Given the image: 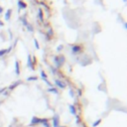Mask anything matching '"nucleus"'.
Returning a JSON list of instances; mask_svg holds the SVG:
<instances>
[{"label":"nucleus","instance_id":"nucleus-17","mask_svg":"<svg viewBox=\"0 0 127 127\" xmlns=\"http://www.w3.org/2000/svg\"><path fill=\"white\" fill-rule=\"evenodd\" d=\"M100 122H101V119H97L96 121H94V123H92V127H96V126H98V125L100 124Z\"/></svg>","mask_w":127,"mask_h":127},{"label":"nucleus","instance_id":"nucleus-20","mask_svg":"<svg viewBox=\"0 0 127 127\" xmlns=\"http://www.w3.org/2000/svg\"><path fill=\"white\" fill-rule=\"evenodd\" d=\"M34 44H35L36 49H40V46H39V43H38V41H37V40H34Z\"/></svg>","mask_w":127,"mask_h":127},{"label":"nucleus","instance_id":"nucleus-3","mask_svg":"<svg viewBox=\"0 0 127 127\" xmlns=\"http://www.w3.org/2000/svg\"><path fill=\"white\" fill-rule=\"evenodd\" d=\"M81 50H82V47L80 45H73V47H72V53L74 55H77V54H79V53L81 52Z\"/></svg>","mask_w":127,"mask_h":127},{"label":"nucleus","instance_id":"nucleus-11","mask_svg":"<svg viewBox=\"0 0 127 127\" xmlns=\"http://www.w3.org/2000/svg\"><path fill=\"white\" fill-rule=\"evenodd\" d=\"M18 8H19V10H21V9H25V8L27 7V4L25 3L24 1H22V0H19L18 1Z\"/></svg>","mask_w":127,"mask_h":127},{"label":"nucleus","instance_id":"nucleus-22","mask_svg":"<svg viewBox=\"0 0 127 127\" xmlns=\"http://www.w3.org/2000/svg\"><path fill=\"white\" fill-rule=\"evenodd\" d=\"M70 95H71V96H72V97H74V91H73V90H72V89H71V90H70Z\"/></svg>","mask_w":127,"mask_h":127},{"label":"nucleus","instance_id":"nucleus-16","mask_svg":"<svg viewBox=\"0 0 127 127\" xmlns=\"http://www.w3.org/2000/svg\"><path fill=\"white\" fill-rule=\"evenodd\" d=\"M21 83V81H18V82H14L13 84H12V86L11 87H9V89L10 90H12V89H14L16 87H18V84H20Z\"/></svg>","mask_w":127,"mask_h":127},{"label":"nucleus","instance_id":"nucleus-2","mask_svg":"<svg viewBox=\"0 0 127 127\" xmlns=\"http://www.w3.org/2000/svg\"><path fill=\"white\" fill-rule=\"evenodd\" d=\"M66 59L64 56H56L54 58V62H55V66L56 67H61L63 66V64L65 63Z\"/></svg>","mask_w":127,"mask_h":127},{"label":"nucleus","instance_id":"nucleus-7","mask_svg":"<svg viewBox=\"0 0 127 127\" xmlns=\"http://www.w3.org/2000/svg\"><path fill=\"white\" fill-rule=\"evenodd\" d=\"M41 77H42V79H43V80H44V81H45L47 84H49L50 87H52V83H51V82H50V81L47 80V74H45V72H44V71H41Z\"/></svg>","mask_w":127,"mask_h":127},{"label":"nucleus","instance_id":"nucleus-18","mask_svg":"<svg viewBox=\"0 0 127 127\" xmlns=\"http://www.w3.org/2000/svg\"><path fill=\"white\" fill-rule=\"evenodd\" d=\"M49 34H50V38L54 35V31H53V29L51 28V27L49 28V31H48V35H49Z\"/></svg>","mask_w":127,"mask_h":127},{"label":"nucleus","instance_id":"nucleus-26","mask_svg":"<svg viewBox=\"0 0 127 127\" xmlns=\"http://www.w3.org/2000/svg\"><path fill=\"white\" fill-rule=\"evenodd\" d=\"M62 127H66V126H62Z\"/></svg>","mask_w":127,"mask_h":127},{"label":"nucleus","instance_id":"nucleus-4","mask_svg":"<svg viewBox=\"0 0 127 127\" xmlns=\"http://www.w3.org/2000/svg\"><path fill=\"white\" fill-rule=\"evenodd\" d=\"M21 20H22V22H23V24H24V26L25 27H26L30 32H33L34 31V29H33V27L31 26V24L27 21V19L26 18H25V17H22V18H21Z\"/></svg>","mask_w":127,"mask_h":127},{"label":"nucleus","instance_id":"nucleus-25","mask_svg":"<svg viewBox=\"0 0 127 127\" xmlns=\"http://www.w3.org/2000/svg\"><path fill=\"white\" fill-rule=\"evenodd\" d=\"M123 1H124V2H125V1H126V0H123Z\"/></svg>","mask_w":127,"mask_h":127},{"label":"nucleus","instance_id":"nucleus-12","mask_svg":"<svg viewBox=\"0 0 127 127\" xmlns=\"http://www.w3.org/2000/svg\"><path fill=\"white\" fill-rule=\"evenodd\" d=\"M15 73H16L17 75L20 74V64H19L18 61L15 62Z\"/></svg>","mask_w":127,"mask_h":127},{"label":"nucleus","instance_id":"nucleus-13","mask_svg":"<svg viewBox=\"0 0 127 127\" xmlns=\"http://www.w3.org/2000/svg\"><path fill=\"white\" fill-rule=\"evenodd\" d=\"M11 13H12V9H8L5 13V20H9L10 19V17H11Z\"/></svg>","mask_w":127,"mask_h":127},{"label":"nucleus","instance_id":"nucleus-23","mask_svg":"<svg viewBox=\"0 0 127 127\" xmlns=\"http://www.w3.org/2000/svg\"><path fill=\"white\" fill-rule=\"evenodd\" d=\"M3 12V8L1 7V6H0V13H2Z\"/></svg>","mask_w":127,"mask_h":127},{"label":"nucleus","instance_id":"nucleus-5","mask_svg":"<svg viewBox=\"0 0 127 127\" xmlns=\"http://www.w3.org/2000/svg\"><path fill=\"white\" fill-rule=\"evenodd\" d=\"M53 127H60V117L58 114L53 117Z\"/></svg>","mask_w":127,"mask_h":127},{"label":"nucleus","instance_id":"nucleus-9","mask_svg":"<svg viewBox=\"0 0 127 127\" xmlns=\"http://www.w3.org/2000/svg\"><path fill=\"white\" fill-rule=\"evenodd\" d=\"M38 18L41 22H44V13H43V9L42 8L38 9Z\"/></svg>","mask_w":127,"mask_h":127},{"label":"nucleus","instance_id":"nucleus-15","mask_svg":"<svg viewBox=\"0 0 127 127\" xmlns=\"http://www.w3.org/2000/svg\"><path fill=\"white\" fill-rule=\"evenodd\" d=\"M48 91H49V92H53V94H59L58 89H57V88H55V87H51V88H49V89H48Z\"/></svg>","mask_w":127,"mask_h":127},{"label":"nucleus","instance_id":"nucleus-21","mask_svg":"<svg viewBox=\"0 0 127 127\" xmlns=\"http://www.w3.org/2000/svg\"><path fill=\"white\" fill-rule=\"evenodd\" d=\"M63 45H60V46H58V48H57V51H58V52H61V51L63 50Z\"/></svg>","mask_w":127,"mask_h":127},{"label":"nucleus","instance_id":"nucleus-24","mask_svg":"<svg viewBox=\"0 0 127 127\" xmlns=\"http://www.w3.org/2000/svg\"><path fill=\"white\" fill-rule=\"evenodd\" d=\"M3 25H4V23H3L2 21H0V26H1V27H2V26H3Z\"/></svg>","mask_w":127,"mask_h":127},{"label":"nucleus","instance_id":"nucleus-10","mask_svg":"<svg viewBox=\"0 0 127 127\" xmlns=\"http://www.w3.org/2000/svg\"><path fill=\"white\" fill-rule=\"evenodd\" d=\"M27 66L29 69L34 70V66H33V62H32V57L31 55H28V60H27Z\"/></svg>","mask_w":127,"mask_h":127},{"label":"nucleus","instance_id":"nucleus-8","mask_svg":"<svg viewBox=\"0 0 127 127\" xmlns=\"http://www.w3.org/2000/svg\"><path fill=\"white\" fill-rule=\"evenodd\" d=\"M11 50H12V46L9 47L8 49H2V50H0V57H3L4 55H6V54H8V53H10Z\"/></svg>","mask_w":127,"mask_h":127},{"label":"nucleus","instance_id":"nucleus-6","mask_svg":"<svg viewBox=\"0 0 127 127\" xmlns=\"http://www.w3.org/2000/svg\"><path fill=\"white\" fill-rule=\"evenodd\" d=\"M55 83H56V86L59 87L60 88H66V87H67L66 82H64L61 80H55Z\"/></svg>","mask_w":127,"mask_h":127},{"label":"nucleus","instance_id":"nucleus-19","mask_svg":"<svg viewBox=\"0 0 127 127\" xmlns=\"http://www.w3.org/2000/svg\"><path fill=\"white\" fill-rule=\"evenodd\" d=\"M38 80V78L37 77H29L28 79H27V80L28 81H32V80Z\"/></svg>","mask_w":127,"mask_h":127},{"label":"nucleus","instance_id":"nucleus-14","mask_svg":"<svg viewBox=\"0 0 127 127\" xmlns=\"http://www.w3.org/2000/svg\"><path fill=\"white\" fill-rule=\"evenodd\" d=\"M70 111H71V113L73 114V115H77V110H75V107H74V105H70Z\"/></svg>","mask_w":127,"mask_h":127},{"label":"nucleus","instance_id":"nucleus-1","mask_svg":"<svg viewBox=\"0 0 127 127\" xmlns=\"http://www.w3.org/2000/svg\"><path fill=\"white\" fill-rule=\"evenodd\" d=\"M47 120H49L48 118H39V117H36V116H33L30 125H31V126H35V125L40 124V123L43 124V123H44L45 121H47Z\"/></svg>","mask_w":127,"mask_h":127}]
</instances>
